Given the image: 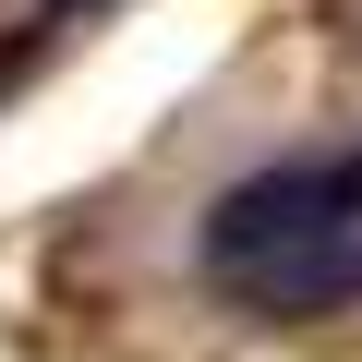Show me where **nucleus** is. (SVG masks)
Here are the masks:
<instances>
[{"instance_id": "obj_1", "label": "nucleus", "mask_w": 362, "mask_h": 362, "mask_svg": "<svg viewBox=\"0 0 362 362\" xmlns=\"http://www.w3.org/2000/svg\"><path fill=\"white\" fill-rule=\"evenodd\" d=\"M206 278L230 302H254V314H338V302H362V145L230 181L218 218H206Z\"/></svg>"}, {"instance_id": "obj_2", "label": "nucleus", "mask_w": 362, "mask_h": 362, "mask_svg": "<svg viewBox=\"0 0 362 362\" xmlns=\"http://www.w3.org/2000/svg\"><path fill=\"white\" fill-rule=\"evenodd\" d=\"M73 13H109V0H49V25H73Z\"/></svg>"}]
</instances>
